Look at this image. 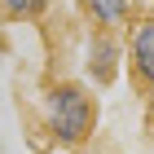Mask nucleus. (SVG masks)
Listing matches in <instances>:
<instances>
[{
	"instance_id": "6",
	"label": "nucleus",
	"mask_w": 154,
	"mask_h": 154,
	"mask_svg": "<svg viewBox=\"0 0 154 154\" xmlns=\"http://www.w3.org/2000/svg\"><path fill=\"white\" fill-rule=\"evenodd\" d=\"M145 119H150V128H154V88H145Z\"/></svg>"
},
{
	"instance_id": "2",
	"label": "nucleus",
	"mask_w": 154,
	"mask_h": 154,
	"mask_svg": "<svg viewBox=\"0 0 154 154\" xmlns=\"http://www.w3.org/2000/svg\"><path fill=\"white\" fill-rule=\"evenodd\" d=\"M123 57H128L132 79L141 88H154V13L132 18L123 26Z\"/></svg>"
},
{
	"instance_id": "5",
	"label": "nucleus",
	"mask_w": 154,
	"mask_h": 154,
	"mask_svg": "<svg viewBox=\"0 0 154 154\" xmlns=\"http://www.w3.org/2000/svg\"><path fill=\"white\" fill-rule=\"evenodd\" d=\"M53 9V0H0V13L9 22H40Z\"/></svg>"
},
{
	"instance_id": "1",
	"label": "nucleus",
	"mask_w": 154,
	"mask_h": 154,
	"mask_svg": "<svg viewBox=\"0 0 154 154\" xmlns=\"http://www.w3.org/2000/svg\"><path fill=\"white\" fill-rule=\"evenodd\" d=\"M44 132L57 145H84L97 132V97L79 79H57L44 93Z\"/></svg>"
},
{
	"instance_id": "4",
	"label": "nucleus",
	"mask_w": 154,
	"mask_h": 154,
	"mask_svg": "<svg viewBox=\"0 0 154 154\" xmlns=\"http://www.w3.org/2000/svg\"><path fill=\"white\" fill-rule=\"evenodd\" d=\"M137 0H79V13L93 22V31H123L132 22Z\"/></svg>"
},
{
	"instance_id": "3",
	"label": "nucleus",
	"mask_w": 154,
	"mask_h": 154,
	"mask_svg": "<svg viewBox=\"0 0 154 154\" xmlns=\"http://www.w3.org/2000/svg\"><path fill=\"white\" fill-rule=\"evenodd\" d=\"M119 62H123V31H93L88 48H84V71L93 79V88L115 84Z\"/></svg>"
}]
</instances>
